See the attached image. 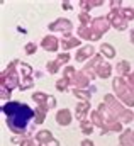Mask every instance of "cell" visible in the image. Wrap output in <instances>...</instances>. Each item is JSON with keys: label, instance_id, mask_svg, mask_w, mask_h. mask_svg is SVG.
<instances>
[{"label": "cell", "instance_id": "cell-8", "mask_svg": "<svg viewBox=\"0 0 134 146\" xmlns=\"http://www.w3.org/2000/svg\"><path fill=\"white\" fill-rule=\"evenodd\" d=\"M88 83H90V80H88V76L85 75L83 72H76L75 75V78L71 80V83L70 85H73L75 88H78V90H85L87 87H88Z\"/></svg>", "mask_w": 134, "mask_h": 146}, {"label": "cell", "instance_id": "cell-28", "mask_svg": "<svg viewBox=\"0 0 134 146\" xmlns=\"http://www.w3.org/2000/svg\"><path fill=\"white\" fill-rule=\"evenodd\" d=\"M78 17H80V22H82V26H90V24H92V22H90V15H88L87 12H82Z\"/></svg>", "mask_w": 134, "mask_h": 146}, {"label": "cell", "instance_id": "cell-15", "mask_svg": "<svg viewBox=\"0 0 134 146\" xmlns=\"http://www.w3.org/2000/svg\"><path fill=\"white\" fill-rule=\"evenodd\" d=\"M95 73H97L99 78H109V76H110V65H109L107 61H102L100 65L97 66Z\"/></svg>", "mask_w": 134, "mask_h": 146}, {"label": "cell", "instance_id": "cell-2", "mask_svg": "<svg viewBox=\"0 0 134 146\" xmlns=\"http://www.w3.org/2000/svg\"><path fill=\"white\" fill-rule=\"evenodd\" d=\"M103 104L107 106V109L112 112V115L119 121V122H131L133 121V112L127 109H124L117 100H115V97L114 95H110V94H107L105 97H103Z\"/></svg>", "mask_w": 134, "mask_h": 146}, {"label": "cell", "instance_id": "cell-27", "mask_svg": "<svg viewBox=\"0 0 134 146\" xmlns=\"http://www.w3.org/2000/svg\"><path fill=\"white\" fill-rule=\"evenodd\" d=\"M58 70H60V63H58L56 60L48 63V72L49 73H58Z\"/></svg>", "mask_w": 134, "mask_h": 146}, {"label": "cell", "instance_id": "cell-33", "mask_svg": "<svg viewBox=\"0 0 134 146\" xmlns=\"http://www.w3.org/2000/svg\"><path fill=\"white\" fill-rule=\"evenodd\" d=\"M48 106H49V109H53V107H54V106H56V99H54V97H51V95H49V99H48Z\"/></svg>", "mask_w": 134, "mask_h": 146}, {"label": "cell", "instance_id": "cell-17", "mask_svg": "<svg viewBox=\"0 0 134 146\" xmlns=\"http://www.w3.org/2000/svg\"><path fill=\"white\" fill-rule=\"evenodd\" d=\"M100 53L107 58V60H112L114 56H115V49H114V46L112 44H107V42H103L100 46Z\"/></svg>", "mask_w": 134, "mask_h": 146}, {"label": "cell", "instance_id": "cell-12", "mask_svg": "<svg viewBox=\"0 0 134 146\" xmlns=\"http://www.w3.org/2000/svg\"><path fill=\"white\" fill-rule=\"evenodd\" d=\"M53 139H54V138H53V133L48 131V129H41V131L36 133V141H37L39 145H49Z\"/></svg>", "mask_w": 134, "mask_h": 146}, {"label": "cell", "instance_id": "cell-3", "mask_svg": "<svg viewBox=\"0 0 134 146\" xmlns=\"http://www.w3.org/2000/svg\"><path fill=\"white\" fill-rule=\"evenodd\" d=\"M112 88H114V92L117 94V97H119L127 107H134V95H133V92H131L129 83H127L124 78H121V76L114 78V80H112Z\"/></svg>", "mask_w": 134, "mask_h": 146}, {"label": "cell", "instance_id": "cell-5", "mask_svg": "<svg viewBox=\"0 0 134 146\" xmlns=\"http://www.w3.org/2000/svg\"><path fill=\"white\" fill-rule=\"evenodd\" d=\"M107 19H109V22H110V26H114L117 31H126L127 29V19L124 17V14H122V9H114L109 15H107Z\"/></svg>", "mask_w": 134, "mask_h": 146}, {"label": "cell", "instance_id": "cell-23", "mask_svg": "<svg viewBox=\"0 0 134 146\" xmlns=\"http://www.w3.org/2000/svg\"><path fill=\"white\" fill-rule=\"evenodd\" d=\"M75 75H76V72H75V68H71V66H66V68L63 70V78L68 80L70 83H71V80L75 78Z\"/></svg>", "mask_w": 134, "mask_h": 146}, {"label": "cell", "instance_id": "cell-25", "mask_svg": "<svg viewBox=\"0 0 134 146\" xmlns=\"http://www.w3.org/2000/svg\"><path fill=\"white\" fill-rule=\"evenodd\" d=\"M29 87H33V78H31V76H26V78H22V80H21V85H19V88H21V90H26V88H29Z\"/></svg>", "mask_w": 134, "mask_h": 146}, {"label": "cell", "instance_id": "cell-9", "mask_svg": "<svg viewBox=\"0 0 134 146\" xmlns=\"http://www.w3.org/2000/svg\"><path fill=\"white\" fill-rule=\"evenodd\" d=\"M60 44H61V41H58V37L53 36V34H51V36H46L42 39V42H41V46H42L46 51H51V53L56 51V49L60 48Z\"/></svg>", "mask_w": 134, "mask_h": 146}, {"label": "cell", "instance_id": "cell-11", "mask_svg": "<svg viewBox=\"0 0 134 146\" xmlns=\"http://www.w3.org/2000/svg\"><path fill=\"white\" fill-rule=\"evenodd\" d=\"M78 36L82 37V39H88V41H97V39H100V36H97V34L94 33L92 26H80Z\"/></svg>", "mask_w": 134, "mask_h": 146}, {"label": "cell", "instance_id": "cell-1", "mask_svg": "<svg viewBox=\"0 0 134 146\" xmlns=\"http://www.w3.org/2000/svg\"><path fill=\"white\" fill-rule=\"evenodd\" d=\"M3 114L7 115V126L14 134L27 133V124L31 119H36V112L29 106L21 102H5L2 106Z\"/></svg>", "mask_w": 134, "mask_h": 146}, {"label": "cell", "instance_id": "cell-37", "mask_svg": "<svg viewBox=\"0 0 134 146\" xmlns=\"http://www.w3.org/2000/svg\"><path fill=\"white\" fill-rule=\"evenodd\" d=\"M129 36H131V42L134 44V31H131V33H129Z\"/></svg>", "mask_w": 134, "mask_h": 146}, {"label": "cell", "instance_id": "cell-14", "mask_svg": "<svg viewBox=\"0 0 134 146\" xmlns=\"http://www.w3.org/2000/svg\"><path fill=\"white\" fill-rule=\"evenodd\" d=\"M133 133L134 131H131V129H126L121 136H119V145L121 146H133Z\"/></svg>", "mask_w": 134, "mask_h": 146}, {"label": "cell", "instance_id": "cell-26", "mask_svg": "<svg viewBox=\"0 0 134 146\" xmlns=\"http://www.w3.org/2000/svg\"><path fill=\"white\" fill-rule=\"evenodd\" d=\"M68 85H70V82H68V80H65V78H61V80H58V82H56V88H58L60 92H65V90H68Z\"/></svg>", "mask_w": 134, "mask_h": 146}, {"label": "cell", "instance_id": "cell-13", "mask_svg": "<svg viewBox=\"0 0 134 146\" xmlns=\"http://www.w3.org/2000/svg\"><path fill=\"white\" fill-rule=\"evenodd\" d=\"M94 54V46H83L76 51V61H85L90 60V56Z\"/></svg>", "mask_w": 134, "mask_h": 146}, {"label": "cell", "instance_id": "cell-20", "mask_svg": "<svg viewBox=\"0 0 134 146\" xmlns=\"http://www.w3.org/2000/svg\"><path fill=\"white\" fill-rule=\"evenodd\" d=\"M117 73L127 76V75L131 73V65H129V61H119V63H117Z\"/></svg>", "mask_w": 134, "mask_h": 146}, {"label": "cell", "instance_id": "cell-29", "mask_svg": "<svg viewBox=\"0 0 134 146\" xmlns=\"http://www.w3.org/2000/svg\"><path fill=\"white\" fill-rule=\"evenodd\" d=\"M56 61H58V63H60V66H61L63 63H68V61H70V54H68V53H61V54H58Z\"/></svg>", "mask_w": 134, "mask_h": 146}, {"label": "cell", "instance_id": "cell-6", "mask_svg": "<svg viewBox=\"0 0 134 146\" xmlns=\"http://www.w3.org/2000/svg\"><path fill=\"white\" fill-rule=\"evenodd\" d=\"M71 29H73V26L68 19H58L53 24H49V31H61V33H65V37L71 36Z\"/></svg>", "mask_w": 134, "mask_h": 146}, {"label": "cell", "instance_id": "cell-16", "mask_svg": "<svg viewBox=\"0 0 134 146\" xmlns=\"http://www.w3.org/2000/svg\"><path fill=\"white\" fill-rule=\"evenodd\" d=\"M90 112V102H80L76 104V117L80 121H83V117Z\"/></svg>", "mask_w": 134, "mask_h": 146}, {"label": "cell", "instance_id": "cell-36", "mask_svg": "<svg viewBox=\"0 0 134 146\" xmlns=\"http://www.w3.org/2000/svg\"><path fill=\"white\" fill-rule=\"evenodd\" d=\"M46 146H60V141H58V139H53L49 145H46Z\"/></svg>", "mask_w": 134, "mask_h": 146}, {"label": "cell", "instance_id": "cell-35", "mask_svg": "<svg viewBox=\"0 0 134 146\" xmlns=\"http://www.w3.org/2000/svg\"><path fill=\"white\" fill-rule=\"evenodd\" d=\"M80 146H95V145H94V141H90V139H83Z\"/></svg>", "mask_w": 134, "mask_h": 146}, {"label": "cell", "instance_id": "cell-38", "mask_svg": "<svg viewBox=\"0 0 134 146\" xmlns=\"http://www.w3.org/2000/svg\"><path fill=\"white\" fill-rule=\"evenodd\" d=\"M131 92H133V95H134V87H131Z\"/></svg>", "mask_w": 134, "mask_h": 146}, {"label": "cell", "instance_id": "cell-22", "mask_svg": "<svg viewBox=\"0 0 134 146\" xmlns=\"http://www.w3.org/2000/svg\"><path fill=\"white\" fill-rule=\"evenodd\" d=\"M73 94H75V97L82 99V102H90V94H88V92H85V90H78V88H73Z\"/></svg>", "mask_w": 134, "mask_h": 146}, {"label": "cell", "instance_id": "cell-39", "mask_svg": "<svg viewBox=\"0 0 134 146\" xmlns=\"http://www.w3.org/2000/svg\"><path fill=\"white\" fill-rule=\"evenodd\" d=\"M133 143H134V133H133Z\"/></svg>", "mask_w": 134, "mask_h": 146}, {"label": "cell", "instance_id": "cell-18", "mask_svg": "<svg viewBox=\"0 0 134 146\" xmlns=\"http://www.w3.org/2000/svg\"><path fill=\"white\" fill-rule=\"evenodd\" d=\"M90 117H92V122H94L95 126H99V127H102V131H105V121L102 119V115L97 112V110L90 112Z\"/></svg>", "mask_w": 134, "mask_h": 146}, {"label": "cell", "instance_id": "cell-4", "mask_svg": "<svg viewBox=\"0 0 134 146\" xmlns=\"http://www.w3.org/2000/svg\"><path fill=\"white\" fill-rule=\"evenodd\" d=\"M17 65H19V61H17V60H15V61H12V63L9 65V68L2 73V88H5V90H7V88H9V90H12V87L21 85V82H19V73L14 70Z\"/></svg>", "mask_w": 134, "mask_h": 146}, {"label": "cell", "instance_id": "cell-34", "mask_svg": "<svg viewBox=\"0 0 134 146\" xmlns=\"http://www.w3.org/2000/svg\"><path fill=\"white\" fill-rule=\"evenodd\" d=\"M127 83H129V87H134V72L127 75Z\"/></svg>", "mask_w": 134, "mask_h": 146}, {"label": "cell", "instance_id": "cell-7", "mask_svg": "<svg viewBox=\"0 0 134 146\" xmlns=\"http://www.w3.org/2000/svg\"><path fill=\"white\" fill-rule=\"evenodd\" d=\"M90 26H92V29H94V33H95L97 36H102V34H105V33L109 31L110 22H109L107 17H95Z\"/></svg>", "mask_w": 134, "mask_h": 146}, {"label": "cell", "instance_id": "cell-24", "mask_svg": "<svg viewBox=\"0 0 134 146\" xmlns=\"http://www.w3.org/2000/svg\"><path fill=\"white\" fill-rule=\"evenodd\" d=\"M92 131H94V122L92 121L90 122L88 121H82V133L83 134H90Z\"/></svg>", "mask_w": 134, "mask_h": 146}, {"label": "cell", "instance_id": "cell-31", "mask_svg": "<svg viewBox=\"0 0 134 146\" xmlns=\"http://www.w3.org/2000/svg\"><path fill=\"white\" fill-rule=\"evenodd\" d=\"M21 146H39V143L34 141V139H22L21 141Z\"/></svg>", "mask_w": 134, "mask_h": 146}, {"label": "cell", "instance_id": "cell-21", "mask_svg": "<svg viewBox=\"0 0 134 146\" xmlns=\"http://www.w3.org/2000/svg\"><path fill=\"white\" fill-rule=\"evenodd\" d=\"M48 99H49V95H46V94H42V92L33 94V100L36 104H48Z\"/></svg>", "mask_w": 134, "mask_h": 146}, {"label": "cell", "instance_id": "cell-30", "mask_svg": "<svg viewBox=\"0 0 134 146\" xmlns=\"http://www.w3.org/2000/svg\"><path fill=\"white\" fill-rule=\"evenodd\" d=\"M122 14H124V17H126L127 21H133V19H134V10H133V9L124 7V9H122Z\"/></svg>", "mask_w": 134, "mask_h": 146}, {"label": "cell", "instance_id": "cell-19", "mask_svg": "<svg viewBox=\"0 0 134 146\" xmlns=\"http://www.w3.org/2000/svg\"><path fill=\"white\" fill-rule=\"evenodd\" d=\"M61 46H63V49H71V48H76V46H80V39H76V37L61 39Z\"/></svg>", "mask_w": 134, "mask_h": 146}, {"label": "cell", "instance_id": "cell-10", "mask_svg": "<svg viewBox=\"0 0 134 146\" xmlns=\"http://www.w3.org/2000/svg\"><path fill=\"white\" fill-rule=\"evenodd\" d=\"M71 119H73L71 110L61 109V110L56 112V122H58L60 126H70V124H71Z\"/></svg>", "mask_w": 134, "mask_h": 146}, {"label": "cell", "instance_id": "cell-32", "mask_svg": "<svg viewBox=\"0 0 134 146\" xmlns=\"http://www.w3.org/2000/svg\"><path fill=\"white\" fill-rule=\"evenodd\" d=\"M26 53H27V54L36 53V44H34V42H27V44H26Z\"/></svg>", "mask_w": 134, "mask_h": 146}]
</instances>
